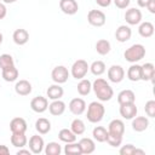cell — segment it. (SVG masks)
Returning <instances> with one entry per match:
<instances>
[{
	"label": "cell",
	"instance_id": "obj_16",
	"mask_svg": "<svg viewBox=\"0 0 155 155\" xmlns=\"http://www.w3.org/2000/svg\"><path fill=\"white\" fill-rule=\"evenodd\" d=\"M27 128L28 125L23 117H13L10 122V130L12 133H25Z\"/></svg>",
	"mask_w": 155,
	"mask_h": 155
},
{
	"label": "cell",
	"instance_id": "obj_21",
	"mask_svg": "<svg viewBox=\"0 0 155 155\" xmlns=\"http://www.w3.org/2000/svg\"><path fill=\"white\" fill-rule=\"evenodd\" d=\"M149 126V119L145 116H134L132 119V128L136 132H143Z\"/></svg>",
	"mask_w": 155,
	"mask_h": 155
},
{
	"label": "cell",
	"instance_id": "obj_22",
	"mask_svg": "<svg viewBox=\"0 0 155 155\" xmlns=\"http://www.w3.org/2000/svg\"><path fill=\"white\" fill-rule=\"evenodd\" d=\"M46 94H47L48 99H51V101L61 99L64 94V90L59 84H53V85L48 86V88L46 91Z\"/></svg>",
	"mask_w": 155,
	"mask_h": 155
},
{
	"label": "cell",
	"instance_id": "obj_20",
	"mask_svg": "<svg viewBox=\"0 0 155 155\" xmlns=\"http://www.w3.org/2000/svg\"><path fill=\"white\" fill-rule=\"evenodd\" d=\"M48 111L53 116H59L65 111V103L61 99H54L48 104Z\"/></svg>",
	"mask_w": 155,
	"mask_h": 155
},
{
	"label": "cell",
	"instance_id": "obj_23",
	"mask_svg": "<svg viewBox=\"0 0 155 155\" xmlns=\"http://www.w3.org/2000/svg\"><path fill=\"white\" fill-rule=\"evenodd\" d=\"M79 145L81 149V154H92L96 150V144L94 140L91 138H81L79 140Z\"/></svg>",
	"mask_w": 155,
	"mask_h": 155
},
{
	"label": "cell",
	"instance_id": "obj_43",
	"mask_svg": "<svg viewBox=\"0 0 155 155\" xmlns=\"http://www.w3.org/2000/svg\"><path fill=\"white\" fill-rule=\"evenodd\" d=\"M6 15H7V8H6L5 4L0 2V19H4L6 17Z\"/></svg>",
	"mask_w": 155,
	"mask_h": 155
},
{
	"label": "cell",
	"instance_id": "obj_31",
	"mask_svg": "<svg viewBox=\"0 0 155 155\" xmlns=\"http://www.w3.org/2000/svg\"><path fill=\"white\" fill-rule=\"evenodd\" d=\"M2 78L7 82L16 81L17 78H18V69L15 65H12L10 68H6V69H2Z\"/></svg>",
	"mask_w": 155,
	"mask_h": 155
},
{
	"label": "cell",
	"instance_id": "obj_17",
	"mask_svg": "<svg viewBox=\"0 0 155 155\" xmlns=\"http://www.w3.org/2000/svg\"><path fill=\"white\" fill-rule=\"evenodd\" d=\"M155 75V67L153 63L148 62L140 65V80L144 81H153Z\"/></svg>",
	"mask_w": 155,
	"mask_h": 155
},
{
	"label": "cell",
	"instance_id": "obj_3",
	"mask_svg": "<svg viewBox=\"0 0 155 155\" xmlns=\"http://www.w3.org/2000/svg\"><path fill=\"white\" fill-rule=\"evenodd\" d=\"M124 57L130 63H137L145 57V47L142 44H133L125 50Z\"/></svg>",
	"mask_w": 155,
	"mask_h": 155
},
{
	"label": "cell",
	"instance_id": "obj_8",
	"mask_svg": "<svg viewBox=\"0 0 155 155\" xmlns=\"http://www.w3.org/2000/svg\"><path fill=\"white\" fill-rule=\"evenodd\" d=\"M30 108H31L33 111H35L38 114H41V113L46 111L47 108H48V99H47V97H44V96L34 97L30 101Z\"/></svg>",
	"mask_w": 155,
	"mask_h": 155
},
{
	"label": "cell",
	"instance_id": "obj_27",
	"mask_svg": "<svg viewBox=\"0 0 155 155\" xmlns=\"http://www.w3.org/2000/svg\"><path fill=\"white\" fill-rule=\"evenodd\" d=\"M28 143V138L25 133H12L11 134V144L16 148H24Z\"/></svg>",
	"mask_w": 155,
	"mask_h": 155
},
{
	"label": "cell",
	"instance_id": "obj_47",
	"mask_svg": "<svg viewBox=\"0 0 155 155\" xmlns=\"http://www.w3.org/2000/svg\"><path fill=\"white\" fill-rule=\"evenodd\" d=\"M150 0H137V4L139 7H147V5L149 4Z\"/></svg>",
	"mask_w": 155,
	"mask_h": 155
},
{
	"label": "cell",
	"instance_id": "obj_13",
	"mask_svg": "<svg viewBox=\"0 0 155 155\" xmlns=\"http://www.w3.org/2000/svg\"><path fill=\"white\" fill-rule=\"evenodd\" d=\"M108 133L122 137L124 133H125V124H124V121L120 120V119L111 120L109 122V125H108Z\"/></svg>",
	"mask_w": 155,
	"mask_h": 155
},
{
	"label": "cell",
	"instance_id": "obj_32",
	"mask_svg": "<svg viewBox=\"0 0 155 155\" xmlns=\"http://www.w3.org/2000/svg\"><path fill=\"white\" fill-rule=\"evenodd\" d=\"M76 88H78V92H79L80 96H87L91 92V90H92V82L88 79L84 78V79H81L79 81Z\"/></svg>",
	"mask_w": 155,
	"mask_h": 155
},
{
	"label": "cell",
	"instance_id": "obj_28",
	"mask_svg": "<svg viewBox=\"0 0 155 155\" xmlns=\"http://www.w3.org/2000/svg\"><path fill=\"white\" fill-rule=\"evenodd\" d=\"M127 79L133 82H137L140 80V65L139 64L132 63V65L127 69Z\"/></svg>",
	"mask_w": 155,
	"mask_h": 155
},
{
	"label": "cell",
	"instance_id": "obj_41",
	"mask_svg": "<svg viewBox=\"0 0 155 155\" xmlns=\"http://www.w3.org/2000/svg\"><path fill=\"white\" fill-rule=\"evenodd\" d=\"M134 151H136V147L133 144H126V145H122L120 148L121 155H133Z\"/></svg>",
	"mask_w": 155,
	"mask_h": 155
},
{
	"label": "cell",
	"instance_id": "obj_25",
	"mask_svg": "<svg viewBox=\"0 0 155 155\" xmlns=\"http://www.w3.org/2000/svg\"><path fill=\"white\" fill-rule=\"evenodd\" d=\"M35 130L40 134H46L51 131V122L46 117H39L35 121Z\"/></svg>",
	"mask_w": 155,
	"mask_h": 155
},
{
	"label": "cell",
	"instance_id": "obj_48",
	"mask_svg": "<svg viewBox=\"0 0 155 155\" xmlns=\"http://www.w3.org/2000/svg\"><path fill=\"white\" fill-rule=\"evenodd\" d=\"M30 150L29 149H23V148H19V150L17 151V155H22V154H27V155H30Z\"/></svg>",
	"mask_w": 155,
	"mask_h": 155
},
{
	"label": "cell",
	"instance_id": "obj_50",
	"mask_svg": "<svg viewBox=\"0 0 155 155\" xmlns=\"http://www.w3.org/2000/svg\"><path fill=\"white\" fill-rule=\"evenodd\" d=\"M2 41H4V35H2V33H0V45L2 44Z\"/></svg>",
	"mask_w": 155,
	"mask_h": 155
},
{
	"label": "cell",
	"instance_id": "obj_10",
	"mask_svg": "<svg viewBox=\"0 0 155 155\" xmlns=\"http://www.w3.org/2000/svg\"><path fill=\"white\" fill-rule=\"evenodd\" d=\"M29 150L33 153V154H41L44 151V148H45V142H44V138L39 134H34L29 138Z\"/></svg>",
	"mask_w": 155,
	"mask_h": 155
},
{
	"label": "cell",
	"instance_id": "obj_18",
	"mask_svg": "<svg viewBox=\"0 0 155 155\" xmlns=\"http://www.w3.org/2000/svg\"><path fill=\"white\" fill-rule=\"evenodd\" d=\"M12 39H13V42L18 46H23L25 45L28 41H29V33L23 29V28H19V29H16L12 34Z\"/></svg>",
	"mask_w": 155,
	"mask_h": 155
},
{
	"label": "cell",
	"instance_id": "obj_4",
	"mask_svg": "<svg viewBox=\"0 0 155 155\" xmlns=\"http://www.w3.org/2000/svg\"><path fill=\"white\" fill-rule=\"evenodd\" d=\"M90 70V65L85 59H78L73 63L71 69H70V74L74 79L76 80H81L86 76L87 71Z\"/></svg>",
	"mask_w": 155,
	"mask_h": 155
},
{
	"label": "cell",
	"instance_id": "obj_51",
	"mask_svg": "<svg viewBox=\"0 0 155 155\" xmlns=\"http://www.w3.org/2000/svg\"><path fill=\"white\" fill-rule=\"evenodd\" d=\"M0 87H1V86H0Z\"/></svg>",
	"mask_w": 155,
	"mask_h": 155
},
{
	"label": "cell",
	"instance_id": "obj_42",
	"mask_svg": "<svg viewBox=\"0 0 155 155\" xmlns=\"http://www.w3.org/2000/svg\"><path fill=\"white\" fill-rule=\"evenodd\" d=\"M113 1H114L115 6L117 8H121V10L127 8L130 6V2H131V0H113Z\"/></svg>",
	"mask_w": 155,
	"mask_h": 155
},
{
	"label": "cell",
	"instance_id": "obj_9",
	"mask_svg": "<svg viewBox=\"0 0 155 155\" xmlns=\"http://www.w3.org/2000/svg\"><path fill=\"white\" fill-rule=\"evenodd\" d=\"M125 21L128 25H137L142 22V12L139 8L131 7L125 12Z\"/></svg>",
	"mask_w": 155,
	"mask_h": 155
},
{
	"label": "cell",
	"instance_id": "obj_45",
	"mask_svg": "<svg viewBox=\"0 0 155 155\" xmlns=\"http://www.w3.org/2000/svg\"><path fill=\"white\" fill-rule=\"evenodd\" d=\"M147 8L149 10L150 13H155V0H150L149 4L147 5Z\"/></svg>",
	"mask_w": 155,
	"mask_h": 155
},
{
	"label": "cell",
	"instance_id": "obj_38",
	"mask_svg": "<svg viewBox=\"0 0 155 155\" xmlns=\"http://www.w3.org/2000/svg\"><path fill=\"white\" fill-rule=\"evenodd\" d=\"M15 65V62H13V58L11 54L8 53H2L0 56V69H6V68H10Z\"/></svg>",
	"mask_w": 155,
	"mask_h": 155
},
{
	"label": "cell",
	"instance_id": "obj_15",
	"mask_svg": "<svg viewBox=\"0 0 155 155\" xmlns=\"http://www.w3.org/2000/svg\"><path fill=\"white\" fill-rule=\"evenodd\" d=\"M131 36H132V29L130 28V25L122 24L119 25L117 29L115 30V39L119 42H126L131 39Z\"/></svg>",
	"mask_w": 155,
	"mask_h": 155
},
{
	"label": "cell",
	"instance_id": "obj_11",
	"mask_svg": "<svg viewBox=\"0 0 155 155\" xmlns=\"http://www.w3.org/2000/svg\"><path fill=\"white\" fill-rule=\"evenodd\" d=\"M119 111H120V115H121L124 119H126V120H132V119L137 115L138 109H137V107H136V103L133 102V103L120 104Z\"/></svg>",
	"mask_w": 155,
	"mask_h": 155
},
{
	"label": "cell",
	"instance_id": "obj_35",
	"mask_svg": "<svg viewBox=\"0 0 155 155\" xmlns=\"http://www.w3.org/2000/svg\"><path fill=\"white\" fill-rule=\"evenodd\" d=\"M70 130L76 134V136H80V134H84L85 131H86V126H85V122L81 120V119H74L70 124Z\"/></svg>",
	"mask_w": 155,
	"mask_h": 155
},
{
	"label": "cell",
	"instance_id": "obj_14",
	"mask_svg": "<svg viewBox=\"0 0 155 155\" xmlns=\"http://www.w3.org/2000/svg\"><path fill=\"white\" fill-rule=\"evenodd\" d=\"M59 8L63 13L73 16L79 11V5L76 0H59Z\"/></svg>",
	"mask_w": 155,
	"mask_h": 155
},
{
	"label": "cell",
	"instance_id": "obj_5",
	"mask_svg": "<svg viewBox=\"0 0 155 155\" xmlns=\"http://www.w3.org/2000/svg\"><path fill=\"white\" fill-rule=\"evenodd\" d=\"M87 22L92 27H103L107 22V16L101 10H90L87 13Z\"/></svg>",
	"mask_w": 155,
	"mask_h": 155
},
{
	"label": "cell",
	"instance_id": "obj_7",
	"mask_svg": "<svg viewBox=\"0 0 155 155\" xmlns=\"http://www.w3.org/2000/svg\"><path fill=\"white\" fill-rule=\"evenodd\" d=\"M107 75H108V79L109 81L114 82V84H119L124 80L125 78V69L121 67V65H117V64H114L111 65L108 71H107Z\"/></svg>",
	"mask_w": 155,
	"mask_h": 155
},
{
	"label": "cell",
	"instance_id": "obj_39",
	"mask_svg": "<svg viewBox=\"0 0 155 155\" xmlns=\"http://www.w3.org/2000/svg\"><path fill=\"white\" fill-rule=\"evenodd\" d=\"M105 142H107L110 147L116 148V147H120V145H121V143H122V137H119V136H114V134L108 133Z\"/></svg>",
	"mask_w": 155,
	"mask_h": 155
},
{
	"label": "cell",
	"instance_id": "obj_24",
	"mask_svg": "<svg viewBox=\"0 0 155 155\" xmlns=\"http://www.w3.org/2000/svg\"><path fill=\"white\" fill-rule=\"evenodd\" d=\"M136 102V94L132 90H122L117 94V103L119 104H126V103H133Z\"/></svg>",
	"mask_w": 155,
	"mask_h": 155
},
{
	"label": "cell",
	"instance_id": "obj_46",
	"mask_svg": "<svg viewBox=\"0 0 155 155\" xmlns=\"http://www.w3.org/2000/svg\"><path fill=\"white\" fill-rule=\"evenodd\" d=\"M8 154H10V149H8V147L1 144V145H0V155H8Z\"/></svg>",
	"mask_w": 155,
	"mask_h": 155
},
{
	"label": "cell",
	"instance_id": "obj_1",
	"mask_svg": "<svg viewBox=\"0 0 155 155\" xmlns=\"http://www.w3.org/2000/svg\"><path fill=\"white\" fill-rule=\"evenodd\" d=\"M92 90L99 102H108L114 96V90L109 82L102 78H97L92 82Z\"/></svg>",
	"mask_w": 155,
	"mask_h": 155
},
{
	"label": "cell",
	"instance_id": "obj_26",
	"mask_svg": "<svg viewBox=\"0 0 155 155\" xmlns=\"http://www.w3.org/2000/svg\"><path fill=\"white\" fill-rule=\"evenodd\" d=\"M138 33L142 38H150L153 36L154 34V24L151 22H142L139 23V27H138Z\"/></svg>",
	"mask_w": 155,
	"mask_h": 155
},
{
	"label": "cell",
	"instance_id": "obj_44",
	"mask_svg": "<svg viewBox=\"0 0 155 155\" xmlns=\"http://www.w3.org/2000/svg\"><path fill=\"white\" fill-rule=\"evenodd\" d=\"M113 0H96L97 5L101 6V7H108L110 4H111Z\"/></svg>",
	"mask_w": 155,
	"mask_h": 155
},
{
	"label": "cell",
	"instance_id": "obj_29",
	"mask_svg": "<svg viewBox=\"0 0 155 155\" xmlns=\"http://www.w3.org/2000/svg\"><path fill=\"white\" fill-rule=\"evenodd\" d=\"M58 138L63 143H71L76 140V134L70 128H62L58 132Z\"/></svg>",
	"mask_w": 155,
	"mask_h": 155
},
{
	"label": "cell",
	"instance_id": "obj_49",
	"mask_svg": "<svg viewBox=\"0 0 155 155\" xmlns=\"http://www.w3.org/2000/svg\"><path fill=\"white\" fill-rule=\"evenodd\" d=\"M17 0H2V2L4 4H13V2H16Z\"/></svg>",
	"mask_w": 155,
	"mask_h": 155
},
{
	"label": "cell",
	"instance_id": "obj_40",
	"mask_svg": "<svg viewBox=\"0 0 155 155\" xmlns=\"http://www.w3.org/2000/svg\"><path fill=\"white\" fill-rule=\"evenodd\" d=\"M144 110H145V114H147L149 117H155V101H154V99L148 101V102L145 103Z\"/></svg>",
	"mask_w": 155,
	"mask_h": 155
},
{
	"label": "cell",
	"instance_id": "obj_33",
	"mask_svg": "<svg viewBox=\"0 0 155 155\" xmlns=\"http://www.w3.org/2000/svg\"><path fill=\"white\" fill-rule=\"evenodd\" d=\"M92 136H93V139L99 142V143H103L105 142L107 139V136H108V130L103 126H96L92 131Z\"/></svg>",
	"mask_w": 155,
	"mask_h": 155
},
{
	"label": "cell",
	"instance_id": "obj_6",
	"mask_svg": "<svg viewBox=\"0 0 155 155\" xmlns=\"http://www.w3.org/2000/svg\"><path fill=\"white\" fill-rule=\"evenodd\" d=\"M69 75H70V73H69L68 68L64 65H57L51 71V78H52L53 82L59 84V85L67 82L69 79Z\"/></svg>",
	"mask_w": 155,
	"mask_h": 155
},
{
	"label": "cell",
	"instance_id": "obj_37",
	"mask_svg": "<svg viewBox=\"0 0 155 155\" xmlns=\"http://www.w3.org/2000/svg\"><path fill=\"white\" fill-rule=\"evenodd\" d=\"M64 154L65 155H80L81 154V149H80L79 143H76V142L65 143V145H64Z\"/></svg>",
	"mask_w": 155,
	"mask_h": 155
},
{
	"label": "cell",
	"instance_id": "obj_34",
	"mask_svg": "<svg viewBox=\"0 0 155 155\" xmlns=\"http://www.w3.org/2000/svg\"><path fill=\"white\" fill-rule=\"evenodd\" d=\"M105 70H107V67L103 61H94L90 65V71L96 76H101L102 74L105 73Z\"/></svg>",
	"mask_w": 155,
	"mask_h": 155
},
{
	"label": "cell",
	"instance_id": "obj_12",
	"mask_svg": "<svg viewBox=\"0 0 155 155\" xmlns=\"http://www.w3.org/2000/svg\"><path fill=\"white\" fill-rule=\"evenodd\" d=\"M69 110H70L71 114L79 116V115L85 113V110H86V102L82 98H79V97L73 98L69 102Z\"/></svg>",
	"mask_w": 155,
	"mask_h": 155
},
{
	"label": "cell",
	"instance_id": "obj_19",
	"mask_svg": "<svg viewBox=\"0 0 155 155\" xmlns=\"http://www.w3.org/2000/svg\"><path fill=\"white\" fill-rule=\"evenodd\" d=\"M31 90H33L31 84L28 80H24V79L17 81L16 85H15V91L19 96H28V94L31 93Z\"/></svg>",
	"mask_w": 155,
	"mask_h": 155
},
{
	"label": "cell",
	"instance_id": "obj_30",
	"mask_svg": "<svg viewBox=\"0 0 155 155\" xmlns=\"http://www.w3.org/2000/svg\"><path fill=\"white\" fill-rule=\"evenodd\" d=\"M110 50H111V45L107 39H99L96 42V51H97L98 54L105 56L110 52Z\"/></svg>",
	"mask_w": 155,
	"mask_h": 155
},
{
	"label": "cell",
	"instance_id": "obj_36",
	"mask_svg": "<svg viewBox=\"0 0 155 155\" xmlns=\"http://www.w3.org/2000/svg\"><path fill=\"white\" fill-rule=\"evenodd\" d=\"M44 151L46 155H59L62 153V147L57 142H50L45 145Z\"/></svg>",
	"mask_w": 155,
	"mask_h": 155
},
{
	"label": "cell",
	"instance_id": "obj_2",
	"mask_svg": "<svg viewBox=\"0 0 155 155\" xmlns=\"http://www.w3.org/2000/svg\"><path fill=\"white\" fill-rule=\"evenodd\" d=\"M105 114V108L101 102H91L87 107V113H86V117L91 124H97L101 122L104 117Z\"/></svg>",
	"mask_w": 155,
	"mask_h": 155
}]
</instances>
